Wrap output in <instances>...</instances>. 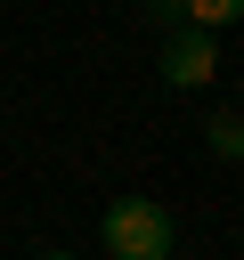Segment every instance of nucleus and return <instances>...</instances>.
I'll use <instances>...</instances> for the list:
<instances>
[{
    "label": "nucleus",
    "mask_w": 244,
    "mask_h": 260,
    "mask_svg": "<svg viewBox=\"0 0 244 260\" xmlns=\"http://www.w3.org/2000/svg\"><path fill=\"white\" fill-rule=\"evenodd\" d=\"M41 260H73V252H41Z\"/></svg>",
    "instance_id": "39448f33"
},
{
    "label": "nucleus",
    "mask_w": 244,
    "mask_h": 260,
    "mask_svg": "<svg viewBox=\"0 0 244 260\" xmlns=\"http://www.w3.org/2000/svg\"><path fill=\"white\" fill-rule=\"evenodd\" d=\"M203 146H211V154H244V114H236V106H220V114L203 122Z\"/></svg>",
    "instance_id": "7ed1b4c3"
},
{
    "label": "nucleus",
    "mask_w": 244,
    "mask_h": 260,
    "mask_svg": "<svg viewBox=\"0 0 244 260\" xmlns=\"http://www.w3.org/2000/svg\"><path fill=\"white\" fill-rule=\"evenodd\" d=\"M98 244L114 260H171L179 252V219L163 195H114L106 219H98Z\"/></svg>",
    "instance_id": "f257e3e1"
},
{
    "label": "nucleus",
    "mask_w": 244,
    "mask_h": 260,
    "mask_svg": "<svg viewBox=\"0 0 244 260\" xmlns=\"http://www.w3.org/2000/svg\"><path fill=\"white\" fill-rule=\"evenodd\" d=\"M211 73H220V49H211V32H187V24H179V32L163 41V89H203Z\"/></svg>",
    "instance_id": "f03ea898"
},
{
    "label": "nucleus",
    "mask_w": 244,
    "mask_h": 260,
    "mask_svg": "<svg viewBox=\"0 0 244 260\" xmlns=\"http://www.w3.org/2000/svg\"><path fill=\"white\" fill-rule=\"evenodd\" d=\"M236 16H244V0H187V32H220Z\"/></svg>",
    "instance_id": "20e7f679"
}]
</instances>
